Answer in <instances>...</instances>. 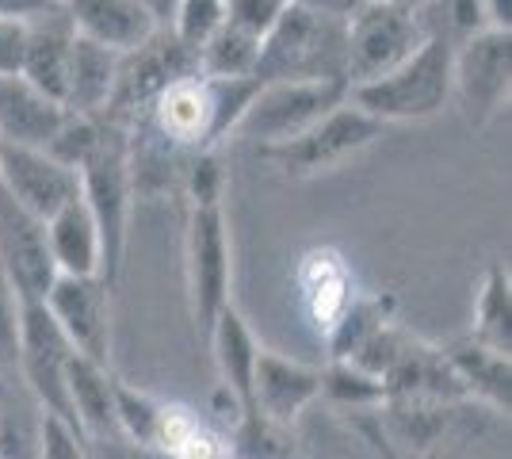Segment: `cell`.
Listing matches in <instances>:
<instances>
[{"instance_id":"obj_1","label":"cell","mask_w":512,"mask_h":459,"mask_svg":"<svg viewBox=\"0 0 512 459\" xmlns=\"http://www.w3.org/2000/svg\"><path fill=\"white\" fill-rule=\"evenodd\" d=\"M81 176V199L100 234V280L111 291L119 284L123 257H127V226L130 203H134V176H130V131L119 123L100 119V138L85 165L77 169Z\"/></svg>"},{"instance_id":"obj_2","label":"cell","mask_w":512,"mask_h":459,"mask_svg":"<svg viewBox=\"0 0 512 459\" xmlns=\"http://www.w3.org/2000/svg\"><path fill=\"white\" fill-rule=\"evenodd\" d=\"M451 54L455 43L440 31H428V39L398 69H390L379 81L348 88V104L375 115L379 123H417L444 111L451 100Z\"/></svg>"},{"instance_id":"obj_3","label":"cell","mask_w":512,"mask_h":459,"mask_svg":"<svg viewBox=\"0 0 512 459\" xmlns=\"http://www.w3.org/2000/svg\"><path fill=\"white\" fill-rule=\"evenodd\" d=\"M260 85L279 81H348L344 77V23L287 4L279 23L260 43L253 73Z\"/></svg>"},{"instance_id":"obj_4","label":"cell","mask_w":512,"mask_h":459,"mask_svg":"<svg viewBox=\"0 0 512 459\" xmlns=\"http://www.w3.org/2000/svg\"><path fill=\"white\" fill-rule=\"evenodd\" d=\"M425 39L428 27L413 12V4L367 0L360 12L344 23V77H348V88L386 77L390 69L402 66Z\"/></svg>"},{"instance_id":"obj_5","label":"cell","mask_w":512,"mask_h":459,"mask_svg":"<svg viewBox=\"0 0 512 459\" xmlns=\"http://www.w3.org/2000/svg\"><path fill=\"white\" fill-rule=\"evenodd\" d=\"M199 73V62H195V50L180 43L169 27H161L153 39L130 50V54H119V69H115V88H111V100L100 119L107 123H119V127H134L150 104L165 92L169 85L184 81V77H195Z\"/></svg>"},{"instance_id":"obj_6","label":"cell","mask_w":512,"mask_h":459,"mask_svg":"<svg viewBox=\"0 0 512 459\" xmlns=\"http://www.w3.org/2000/svg\"><path fill=\"white\" fill-rule=\"evenodd\" d=\"M184 268H188V299L199 337L207 341L214 318L234 306V257H230V230L222 207H192L188 211V238H184Z\"/></svg>"},{"instance_id":"obj_7","label":"cell","mask_w":512,"mask_h":459,"mask_svg":"<svg viewBox=\"0 0 512 459\" xmlns=\"http://www.w3.org/2000/svg\"><path fill=\"white\" fill-rule=\"evenodd\" d=\"M348 100V81H279L260 85L256 100L241 115L234 134H245L264 146H283L306 134L318 119Z\"/></svg>"},{"instance_id":"obj_8","label":"cell","mask_w":512,"mask_h":459,"mask_svg":"<svg viewBox=\"0 0 512 459\" xmlns=\"http://www.w3.org/2000/svg\"><path fill=\"white\" fill-rule=\"evenodd\" d=\"M386 134V123L375 115L360 111L356 104L344 100L341 108H333L325 119L283 146H264L260 157H268L283 176H318L325 169H337L341 161L356 157L371 142H379Z\"/></svg>"},{"instance_id":"obj_9","label":"cell","mask_w":512,"mask_h":459,"mask_svg":"<svg viewBox=\"0 0 512 459\" xmlns=\"http://www.w3.org/2000/svg\"><path fill=\"white\" fill-rule=\"evenodd\" d=\"M512 31H478L451 54V96L459 100L470 127H486L509 104Z\"/></svg>"},{"instance_id":"obj_10","label":"cell","mask_w":512,"mask_h":459,"mask_svg":"<svg viewBox=\"0 0 512 459\" xmlns=\"http://www.w3.org/2000/svg\"><path fill=\"white\" fill-rule=\"evenodd\" d=\"M69 341L62 337L58 322L50 318L43 303H20V349H16V368H20L27 391L43 406V414L62 417L65 425L77 429L73 410H69V391H65V368H69ZM81 433V429H77Z\"/></svg>"},{"instance_id":"obj_11","label":"cell","mask_w":512,"mask_h":459,"mask_svg":"<svg viewBox=\"0 0 512 459\" xmlns=\"http://www.w3.org/2000/svg\"><path fill=\"white\" fill-rule=\"evenodd\" d=\"M0 276L20 303H46L58 268L50 257L46 222L31 219L23 207L0 192Z\"/></svg>"},{"instance_id":"obj_12","label":"cell","mask_w":512,"mask_h":459,"mask_svg":"<svg viewBox=\"0 0 512 459\" xmlns=\"http://www.w3.org/2000/svg\"><path fill=\"white\" fill-rule=\"evenodd\" d=\"M43 306L58 322L69 349L111 368V287L100 276H58Z\"/></svg>"},{"instance_id":"obj_13","label":"cell","mask_w":512,"mask_h":459,"mask_svg":"<svg viewBox=\"0 0 512 459\" xmlns=\"http://www.w3.org/2000/svg\"><path fill=\"white\" fill-rule=\"evenodd\" d=\"M0 192L31 219L50 222L62 207L81 199V176L54 161L46 150L4 146L0 150Z\"/></svg>"},{"instance_id":"obj_14","label":"cell","mask_w":512,"mask_h":459,"mask_svg":"<svg viewBox=\"0 0 512 459\" xmlns=\"http://www.w3.org/2000/svg\"><path fill=\"white\" fill-rule=\"evenodd\" d=\"M321 398V368L287 360L272 349H260L253 372V414L291 429L295 417Z\"/></svg>"},{"instance_id":"obj_15","label":"cell","mask_w":512,"mask_h":459,"mask_svg":"<svg viewBox=\"0 0 512 459\" xmlns=\"http://www.w3.org/2000/svg\"><path fill=\"white\" fill-rule=\"evenodd\" d=\"M134 127H146L153 138H161L165 146L180 153L211 150V100H207L203 77L195 73L169 85Z\"/></svg>"},{"instance_id":"obj_16","label":"cell","mask_w":512,"mask_h":459,"mask_svg":"<svg viewBox=\"0 0 512 459\" xmlns=\"http://www.w3.org/2000/svg\"><path fill=\"white\" fill-rule=\"evenodd\" d=\"M295 287H299L310 326L318 329L321 337L337 326V318L356 299L352 268H348L341 249H333V245H314L302 253L299 268H295Z\"/></svg>"},{"instance_id":"obj_17","label":"cell","mask_w":512,"mask_h":459,"mask_svg":"<svg viewBox=\"0 0 512 459\" xmlns=\"http://www.w3.org/2000/svg\"><path fill=\"white\" fill-rule=\"evenodd\" d=\"M62 8L77 35L115 54H130L161 31L142 0H62Z\"/></svg>"},{"instance_id":"obj_18","label":"cell","mask_w":512,"mask_h":459,"mask_svg":"<svg viewBox=\"0 0 512 459\" xmlns=\"http://www.w3.org/2000/svg\"><path fill=\"white\" fill-rule=\"evenodd\" d=\"M69 111L43 96L23 77H0V142L23 150H46Z\"/></svg>"},{"instance_id":"obj_19","label":"cell","mask_w":512,"mask_h":459,"mask_svg":"<svg viewBox=\"0 0 512 459\" xmlns=\"http://www.w3.org/2000/svg\"><path fill=\"white\" fill-rule=\"evenodd\" d=\"M65 391H69V410L88 444H115V372L107 364H96L88 356H69L65 368Z\"/></svg>"},{"instance_id":"obj_20","label":"cell","mask_w":512,"mask_h":459,"mask_svg":"<svg viewBox=\"0 0 512 459\" xmlns=\"http://www.w3.org/2000/svg\"><path fill=\"white\" fill-rule=\"evenodd\" d=\"M207 345L214 352V364H218V375H222L226 398L234 402L241 414H253V372L256 356H260V341H256V333L241 318L237 306H226L214 318L211 333H207Z\"/></svg>"},{"instance_id":"obj_21","label":"cell","mask_w":512,"mask_h":459,"mask_svg":"<svg viewBox=\"0 0 512 459\" xmlns=\"http://www.w3.org/2000/svg\"><path fill=\"white\" fill-rule=\"evenodd\" d=\"M73 23L65 8L27 23V54H23V81L35 85L43 96L58 100L65 108V73H69V50H73Z\"/></svg>"},{"instance_id":"obj_22","label":"cell","mask_w":512,"mask_h":459,"mask_svg":"<svg viewBox=\"0 0 512 459\" xmlns=\"http://www.w3.org/2000/svg\"><path fill=\"white\" fill-rule=\"evenodd\" d=\"M451 372L463 387V398L467 402H478V406H490L493 414L509 417L512 410V360L501 356V352H490L474 341H459L444 349Z\"/></svg>"},{"instance_id":"obj_23","label":"cell","mask_w":512,"mask_h":459,"mask_svg":"<svg viewBox=\"0 0 512 459\" xmlns=\"http://www.w3.org/2000/svg\"><path fill=\"white\" fill-rule=\"evenodd\" d=\"M371 417L402 448L417 452V456H428L432 448H440L444 437H448L451 421H455V402H436V398H383V406Z\"/></svg>"},{"instance_id":"obj_24","label":"cell","mask_w":512,"mask_h":459,"mask_svg":"<svg viewBox=\"0 0 512 459\" xmlns=\"http://www.w3.org/2000/svg\"><path fill=\"white\" fill-rule=\"evenodd\" d=\"M119 54L92 43L85 35H73L69 73H65V111L73 115H104L111 88H115Z\"/></svg>"},{"instance_id":"obj_25","label":"cell","mask_w":512,"mask_h":459,"mask_svg":"<svg viewBox=\"0 0 512 459\" xmlns=\"http://www.w3.org/2000/svg\"><path fill=\"white\" fill-rule=\"evenodd\" d=\"M46 241H50V257L58 276H100V234L96 222L88 215L85 199H73L69 207H62L54 219L46 222Z\"/></svg>"},{"instance_id":"obj_26","label":"cell","mask_w":512,"mask_h":459,"mask_svg":"<svg viewBox=\"0 0 512 459\" xmlns=\"http://www.w3.org/2000/svg\"><path fill=\"white\" fill-rule=\"evenodd\" d=\"M386 322H394V295H386V291H379V295H360L356 291V299L337 318V326L325 333L329 364H348Z\"/></svg>"},{"instance_id":"obj_27","label":"cell","mask_w":512,"mask_h":459,"mask_svg":"<svg viewBox=\"0 0 512 459\" xmlns=\"http://www.w3.org/2000/svg\"><path fill=\"white\" fill-rule=\"evenodd\" d=\"M470 341L490 352H501V356L512 352V284L505 264H490L482 276Z\"/></svg>"},{"instance_id":"obj_28","label":"cell","mask_w":512,"mask_h":459,"mask_svg":"<svg viewBox=\"0 0 512 459\" xmlns=\"http://www.w3.org/2000/svg\"><path fill=\"white\" fill-rule=\"evenodd\" d=\"M199 77H253L260 62V39L234 23H222L195 54Z\"/></svg>"},{"instance_id":"obj_29","label":"cell","mask_w":512,"mask_h":459,"mask_svg":"<svg viewBox=\"0 0 512 459\" xmlns=\"http://www.w3.org/2000/svg\"><path fill=\"white\" fill-rule=\"evenodd\" d=\"M161 410H165L161 398H153L142 387H130L127 379L115 375V429H119V440L138 444V448H153Z\"/></svg>"},{"instance_id":"obj_30","label":"cell","mask_w":512,"mask_h":459,"mask_svg":"<svg viewBox=\"0 0 512 459\" xmlns=\"http://www.w3.org/2000/svg\"><path fill=\"white\" fill-rule=\"evenodd\" d=\"M207 100H211V150H218L222 138H230L241 123V115L260 92L256 77H203Z\"/></svg>"},{"instance_id":"obj_31","label":"cell","mask_w":512,"mask_h":459,"mask_svg":"<svg viewBox=\"0 0 512 459\" xmlns=\"http://www.w3.org/2000/svg\"><path fill=\"white\" fill-rule=\"evenodd\" d=\"M321 398H329L333 406L356 410V414H371L383 406V379L360 372L352 364H329L321 368Z\"/></svg>"},{"instance_id":"obj_32","label":"cell","mask_w":512,"mask_h":459,"mask_svg":"<svg viewBox=\"0 0 512 459\" xmlns=\"http://www.w3.org/2000/svg\"><path fill=\"white\" fill-rule=\"evenodd\" d=\"M226 23V0H176L172 8L169 31L188 46V50H203V43Z\"/></svg>"},{"instance_id":"obj_33","label":"cell","mask_w":512,"mask_h":459,"mask_svg":"<svg viewBox=\"0 0 512 459\" xmlns=\"http://www.w3.org/2000/svg\"><path fill=\"white\" fill-rule=\"evenodd\" d=\"M184 192L192 207H222L226 192V169L218 150H195L184 161Z\"/></svg>"},{"instance_id":"obj_34","label":"cell","mask_w":512,"mask_h":459,"mask_svg":"<svg viewBox=\"0 0 512 459\" xmlns=\"http://www.w3.org/2000/svg\"><path fill=\"white\" fill-rule=\"evenodd\" d=\"M96 138H100V115H65V123L58 127V134L50 138V146L46 153L54 157V161H62L65 169H81L85 165V157L92 153L96 146Z\"/></svg>"},{"instance_id":"obj_35","label":"cell","mask_w":512,"mask_h":459,"mask_svg":"<svg viewBox=\"0 0 512 459\" xmlns=\"http://www.w3.org/2000/svg\"><path fill=\"white\" fill-rule=\"evenodd\" d=\"M39 459H96L88 444L73 425H65L62 417L43 414L39 425Z\"/></svg>"},{"instance_id":"obj_36","label":"cell","mask_w":512,"mask_h":459,"mask_svg":"<svg viewBox=\"0 0 512 459\" xmlns=\"http://www.w3.org/2000/svg\"><path fill=\"white\" fill-rule=\"evenodd\" d=\"M287 4L291 0H226V23H234L264 43V35L279 23Z\"/></svg>"},{"instance_id":"obj_37","label":"cell","mask_w":512,"mask_h":459,"mask_svg":"<svg viewBox=\"0 0 512 459\" xmlns=\"http://www.w3.org/2000/svg\"><path fill=\"white\" fill-rule=\"evenodd\" d=\"M20 349V299L0 276V364H16Z\"/></svg>"},{"instance_id":"obj_38","label":"cell","mask_w":512,"mask_h":459,"mask_svg":"<svg viewBox=\"0 0 512 459\" xmlns=\"http://www.w3.org/2000/svg\"><path fill=\"white\" fill-rule=\"evenodd\" d=\"M27 23L31 20H0V77H20L23 73Z\"/></svg>"},{"instance_id":"obj_39","label":"cell","mask_w":512,"mask_h":459,"mask_svg":"<svg viewBox=\"0 0 512 459\" xmlns=\"http://www.w3.org/2000/svg\"><path fill=\"white\" fill-rule=\"evenodd\" d=\"M444 12H448V23L455 35H478V31H486L490 23H486V12H482V0H444Z\"/></svg>"},{"instance_id":"obj_40","label":"cell","mask_w":512,"mask_h":459,"mask_svg":"<svg viewBox=\"0 0 512 459\" xmlns=\"http://www.w3.org/2000/svg\"><path fill=\"white\" fill-rule=\"evenodd\" d=\"M58 8L62 0H0V20H39Z\"/></svg>"},{"instance_id":"obj_41","label":"cell","mask_w":512,"mask_h":459,"mask_svg":"<svg viewBox=\"0 0 512 459\" xmlns=\"http://www.w3.org/2000/svg\"><path fill=\"white\" fill-rule=\"evenodd\" d=\"M291 4H299L306 12H314V16H325V20H341L348 23L356 12H360L367 0H291Z\"/></svg>"},{"instance_id":"obj_42","label":"cell","mask_w":512,"mask_h":459,"mask_svg":"<svg viewBox=\"0 0 512 459\" xmlns=\"http://www.w3.org/2000/svg\"><path fill=\"white\" fill-rule=\"evenodd\" d=\"M482 12L493 31H512V0H482Z\"/></svg>"},{"instance_id":"obj_43","label":"cell","mask_w":512,"mask_h":459,"mask_svg":"<svg viewBox=\"0 0 512 459\" xmlns=\"http://www.w3.org/2000/svg\"><path fill=\"white\" fill-rule=\"evenodd\" d=\"M146 8H150V16L161 27H169V20H172V8H176V0H142Z\"/></svg>"},{"instance_id":"obj_44","label":"cell","mask_w":512,"mask_h":459,"mask_svg":"<svg viewBox=\"0 0 512 459\" xmlns=\"http://www.w3.org/2000/svg\"><path fill=\"white\" fill-rule=\"evenodd\" d=\"M394 4H413V0H394Z\"/></svg>"},{"instance_id":"obj_45","label":"cell","mask_w":512,"mask_h":459,"mask_svg":"<svg viewBox=\"0 0 512 459\" xmlns=\"http://www.w3.org/2000/svg\"><path fill=\"white\" fill-rule=\"evenodd\" d=\"M0 150H4V142H0Z\"/></svg>"}]
</instances>
